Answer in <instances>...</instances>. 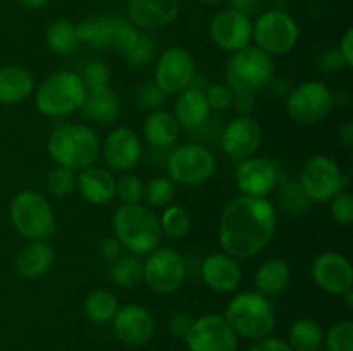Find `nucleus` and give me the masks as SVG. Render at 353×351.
<instances>
[{
  "mask_svg": "<svg viewBox=\"0 0 353 351\" xmlns=\"http://www.w3.org/2000/svg\"><path fill=\"white\" fill-rule=\"evenodd\" d=\"M300 38V28L295 17L279 9L262 12L252 26V40L255 47L268 55L288 54Z\"/></svg>",
  "mask_w": 353,
  "mask_h": 351,
  "instance_id": "8",
  "label": "nucleus"
},
{
  "mask_svg": "<svg viewBox=\"0 0 353 351\" xmlns=\"http://www.w3.org/2000/svg\"><path fill=\"white\" fill-rule=\"evenodd\" d=\"M338 140L343 145L347 150H353V123L352 120H347L340 126L338 129Z\"/></svg>",
  "mask_w": 353,
  "mask_h": 351,
  "instance_id": "52",
  "label": "nucleus"
},
{
  "mask_svg": "<svg viewBox=\"0 0 353 351\" xmlns=\"http://www.w3.org/2000/svg\"><path fill=\"white\" fill-rule=\"evenodd\" d=\"M45 41L48 48L59 55H69L76 50L79 45L78 34H76V24L68 19H57L48 24L45 31Z\"/></svg>",
  "mask_w": 353,
  "mask_h": 351,
  "instance_id": "32",
  "label": "nucleus"
},
{
  "mask_svg": "<svg viewBox=\"0 0 353 351\" xmlns=\"http://www.w3.org/2000/svg\"><path fill=\"white\" fill-rule=\"evenodd\" d=\"M76 188L83 200L92 205H105L116 198V179L103 167H90L79 171L76 176Z\"/></svg>",
  "mask_w": 353,
  "mask_h": 351,
  "instance_id": "23",
  "label": "nucleus"
},
{
  "mask_svg": "<svg viewBox=\"0 0 353 351\" xmlns=\"http://www.w3.org/2000/svg\"><path fill=\"white\" fill-rule=\"evenodd\" d=\"M262 127L252 116L234 117L221 136L224 153L231 158H245L252 157L259 150L262 143Z\"/></svg>",
  "mask_w": 353,
  "mask_h": 351,
  "instance_id": "19",
  "label": "nucleus"
},
{
  "mask_svg": "<svg viewBox=\"0 0 353 351\" xmlns=\"http://www.w3.org/2000/svg\"><path fill=\"white\" fill-rule=\"evenodd\" d=\"M278 224L276 209L268 198L238 196L224 209L219 222V244L236 260L261 253L272 240Z\"/></svg>",
  "mask_w": 353,
  "mask_h": 351,
  "instance_id": "1",
  "label": "nucleus"
},
{
  "mask_svg": "<svg viewBox=\"0 0 353 351\" xmlns=\"http://www.w3.org/2000/svg\"><path fill=\"white\" fill-rule=\"evenodd\" d=\"M179 14L178 0H130L126 19L141 30H159L176 21Z\"/></svg>",
  "mask_w": 353,
  "mask_h": 351,
  "instance_id": "21",
  "label": "nucleus"
},
{
  "mask_svg": "<svg viewBox=\"0 0 353 351\" xmlns=\"http://www.w3.org/2000/svg\"><path fill=\"white\" fill-rule=\"evenodd\" d=\"M112 227L116 240L133 255H148L161 244L159 217L141 203L121 205L114 213Z\"/></svg>",
  "mask_w": 353,
  "mask_h": 351,
  "instance_id": "3",
  "label": "nucleus"
},
{
  "mask_svg": "<svg viewBox=\"0 0 353 351\" xmlns=\"http://www.w3.org/2000/svg\"><path fill=\"white\" fill-rule=\"evenodd\" d=\"M190 351H236L238 336L224 315L207 313L193 320L183 337Z\"/></svg>",
  "mask_w": 353,
  "mask_h": 351,
  "instance_id": "13",
  "label": "nucleus"
},
{
  "mask_svg": "<svg viewBox=\"0 0 353 351\" xmlns=\"http://www.w3.org/2000/svg\"><path fill=\"white\" fill-rule=\"evenodd\" d=\"M31 93H34V78L26 67L16 64L0 67V103H19Z\"/></svg>",
  "mask_w": 353,
  "mask_h": 351,
  "instance_id": "26",
  "label": "nucleus"
},
{
  "mask_svg": "<svg viewBox=\"0 0 353 351\" xmlns=\"http://www.w3.org/2000/svg\"><path fill=\"white\" fill-rule=\"evenodd\" d=\"M312 279L323 291L341 296L352 289L353 268L350 260L338 251H324L312 262Z\"/></svg>",
  "mask_w": 353,
  "mask_h": 351,
  "instance_id": "17",
  "label": "nucleus"
},
{
  "mask_svg": "<svg viewBox=\"0 0 353 351\" xmlns=\"http://www.w3.org/2000/svg\"><path fill=\"white\" fill-rule=\"evenodd\" d=\"M330 212L334 222L341 226H350L353 222V196L350 191H340L334 198L330 200Z\"/></svg>",
  "mask_w": 353,
  "mask_h": 351,
  "instance_id": "43",
  "label": "nucleus"
},
{
  "mask_svg": "<svg viewBox=\"0 0 353 351\" xmlns=\"http://www.w3.org/2000/svg\"><path fill=\"white\" fill-rule=\"evenodd\" d=\"M26 9H43L45 6L50 3V0H17Z\"/></svg>",
  "mask_w": 353,
  "mask_h": 351,
  "instance_id": "53",
  "label": "nucleus"
},
{
  "mask_svg": "<svg viewBox=\"0 0 353 351\" xmlns=\"http://www.w3.org/2000/svg\"><path fill=\"white\" fill-rule=\"evenodd\" d=\"M324 343V330L317 320L300 319L290 327L288 344L293 351H317Z\"/></svg>",
  "mask_w": 353,
  "mask_h": 351,
  "instance_id": "30",
  "label": "nucleus"
},
{
  "mask_svg": "<svg viewBox=\"0 0 353 351\" xmlns=\"http://www.w3.org/2000/svg\"><path fill=\"white\" fill-rule=\"evenodd\" d=\"M203 93H205L210 110L223 112V110H228L233 105L234 92L228 85H210Z\"/></svg>",
  "mask_w": 353,
  "mask_h": 351,
  "instance_id": "44",
  "label": "nucleus"
},
{
  "mask_svg": "<svg viewBox=\"0 0 353 351\" xmlns=\"http://www.w3.org/2000/svg\"><path fill=\"white\" fill-rule=\"evenodd\" d=\"M83 116L88 117L90 120L99 124H110L119 116V98L116 93L105 86V88L86 89L85 100L81 103Z\"/></svg>",
  "mask_w": 353,
  "mask_h": 351,
  "instance_id": "27",
  "label": "nucleus"
},
{
  "mask_svg": "<svg viewBox=\"0 0 353 351\" xmlns=\"http://www.w3.org/2000/svg\"><path fill=\"white\" fill-rule=\"evenodd\" d=\"M231 9L238 10V12L245 14V16L250 17L252 14L257 12L259 7L262 6V0H230Z\"/></svg>",
  "mask_w": 353,
  "mask_h": 351,
  "instance_id": "51",
  "label": "nucleus"
},
{
  "mask_svg": "<svg viewBox=\"0 0 353 351\" xmlns=\"http://www.w3.org/2000/svg\"><path fill=\"white\" fill-rule=\"evenodd\" d=\"M248 351H293V350L290 348L288 343H285V341L278 339V337L268 336L264 337V339L255 341Z\"/></svg>",
  "mask_w": 353,
  "mask_h": 351,
  "instance_id": "47",
  "label": "nucleus"
},
{
  "mask_svg": "<svg viewBox=\"0 0 353 351\" xmlns=\"http://www.w3.org/2000/svg\"><path fill=\"white\" fill-rule=\"evenodd\" d=\"M100 253L103 258L114 262L123 255V244L116 240V237H109V240H103L100 243Z\"/></svg>",
  "mask_w": 353,
  "mask_h": 351,
  "instance_id": "49",
  "label": "nucleus"
},
{
  "mask_svg": "<svg viewBox=\"0 0 353 351\" xmlns=\"http://www.w3.org/2000/svg\"><path fill=\"white\" fill-rule=\"evenodd\" d=\"M47 150L55 164L79 172L95 164L100 153V140L92 127L71 123L52 131Z\"/></svg>",
  "mask_w": 353,
  "mask_h": 351,
  "instance_id": "2",
  "label": "nucleus"
},
{
  "mask_svg": "<svg viewBox=\"0 0 353 351\" xmlns=\"http://www.w3.org/2000/svg\"><path fill=\"white\" fill-rule=\"evenodd\" d=\"M278 182V171L271 160L264 157H248L236 171V186L245 196L265 198Z\"/></svg>",
  "mask_w": 353,
  "mask_h": 351,
  "instance_id": "20",
  "label": "nucleus"
},
{
  "mask_svg": "<svg viewBox=\"0 0 353 351\" xmlns=\"http://www.w3.org/2000/svg\"><path fill=\"white\" fill-rule=\"evenodd\" d=\"M317 351H323V350H317Z\"/></svg>",
  "mask_w": 353,
  "mask_h": 351,
  "instance_id": "56",
  "label": "nucleus"
},
{
  "mask_svg": "<svg viewBox=\"0 0 353 351\" xmlns=\"http://www.w3.org/2000/svg\"><path fill=\"white\" fill-rule=\"evenodd\" d=\"M110 279L119 288H133L138 282L143 281V262L138 258V255H121L117 260L112 262Z\"/></svg>",
  "mask_w": 353,
  "mask_h": 351,
  "instance_id": "33",
  "label": "nucleus"
},
{
  "mask_svg": "<svg viewBox=\"0 0 353 351\" xmlns=\"http://www.w3.org/2000/svg\"><path fill=\"white\" fill-rule=\"evenodd\" d=\"M114 334L121 343L128 346H143L155 332V322L152 313L141 305L119 306L112 319Z\"/></svg>",
  "mask_w": 353,
  "mask_h": 351,
  "instance_id": "18",
  "label": "nucleus"
},
{
  "mask_svg": "<svg viewBox=\"0 0 353 351\" xmlns=\"http://www.w3.org/2000/svg\"><path fill=\"white\" fill-rule=\"evenodd\" d=\"M165 93L159 88L155 83H148V85H143L140 89H138V103H140L143 109L155 110L164 103Z\"/></svg>",
  "mask_w": 353,
  "mask_h": 351,
  "instance_id": "45",
  "label": "nucleus"
},
{
  "mask_svg": "<svg viewBox=\"0 0 353 351\" xmlns=\"http://www.w3.org/2000/svg\"><path fill=\"white\" fill-rule=\"evenodd\" d=\"M143 182L138 176L124 172L119 179H116V198L123 205H133V203H141L143 200Z\"/></svg>",
  "mask_w": 353,
  "mask_h": 351,
  "instance_id": "39",
  "label": "nucleus"
},
{
  "mask_svg": "<svg viewBox=\"0 0 353 351\" xmlns=\"http://www.w3.org/2000/svg\"><path fill=\"white\" fill-rule=\"evenodd\" d=\"M250 17L234 9H224L212 17L209 24L210 40L226 52H236L248 47L252 40Z\"/></svg>",
  "mask_w": 353,
  "mask_h": 351,
  "instance_id": "15",
  "label": "nucleus"
},
{
  "mask_svg": "<svg viewBox=\"0 0 353 351\" xmlns=\"http://www.w3.org/2000/svg\"><path fill=\"white\" fill-rule=\"evenodd\" d=\"M341 296H343V298H345V303H347L348 308H352V306H353V292H352V289L345 291Z\"/></svg>",
  "mask_w": 353,
  "mask_h": 351,
  "instance_id": "54",
  "label": "nucleus"
},
{
  "mask_svg": "<svg viewBox=\"0 0 353 351\" xmlns=\"http://www.w3.org/2000/svg\"><path fill=\"white\" fill-rule=\"evenodd\" d=\"M195 71L196 64L192 52L185 47H171L162 52L155 65V85L165 95H174L192 85Z\"/></svg>",
  "mask_w": 353,
  "mask_h": 351,
  "instance_id": "14",
  "label": "nucleus"
},
{
  "mask_svg": "<svg viewBox=\"0 0 353 351\" xmlns=\"http://www.w3.org/2000/svg\"><path fill=\"white\" fill-rule=\"evenodd\" d=\"M174 182L169 178H154L143 189V200L148 206L165 209L174 198Z\"/></svg>",
  "mask_w": 353,
  "mask_h": 351,
  "instance_id": "36",
  "label": "nucleus"
},
{
  "mask_svg": "<svg viewBox=\"0 0 353 351\" xmlns=\"http://www.w3.org/2000/svg\"><path fill=\"white\" fill-rule=\"evenodd\" d=\"M9 219L17 234L30 241H45L55 233V215L41 193L23 189L9 205Z\"/></svg>",
  "mask_w": 353,
  "mask_h": 351,
  "instance_id": "6",
  "label": "nucleus"
},
{
  "mask_svg": "<svg viewBox=\"0 0 353 351\" xmlns=\"http://www.w3.org/2000/svg\"><path fill=\"white\" fill-rule=\"evenodd\" d=\"M196 2H202V3H207V6H212V3L223 2V0H196Z\"/></svg>",
  "mask_w": 353,
  "mask_h": 351,
  "instance_id": "55",
  "label": "nucleus"
},
{
  "mask_svg": "<svg viewBox=\"0 0 353 351\" xmlns=\"http://www.w3.org/2000/svg\"><path fill=\"white\" fill-rule=\"evenodd\" d=\"M224 319L236 336L259 341L271 336L276 327L274 310L269 298L257 291H243L226 306Z\"/></svg>",
  "mask_w": 353,
  "mask_h": 351,
  "instance_id": "4",
  "label": "nucleus"
},
{
  "mask_svg": "<svg viewBox=\"0 0 353 351\" xmlns=\"http://www.w3.org/2000/svg\"><path fill=\"white\" fill-rule=\"evenodd\" d=\"M47 188L54 196H68L76 189V172L68 167H57L48 174Z\"/></svg>",
  "mask_w": 353,
  "mask_h": 351,
  "instance_id": "40",
  "label": "nucleus"
},
{
  "mask_svg": "<svg viewBox=\"0 0 353 351\" xmlns=\"http://www.w3.org/2000/svg\"><path fill=\"white\" fill-rule=\"evenodd\" d=\"M172 116L178 120L179 127L199 129L210 116V107L207 103L205 93L199 88H192V86L179 92L174 100Z\"/></svg>",
  "mask_w": 353,
  "mask_h": 351,
  "instance_id": "24",
  "label": "nucleus"
},
{
  "mask_svg": "<svg viewBox=\"0 0 353 351\" xmlns=\"http://www.w3.org/2000/svg\"><path fill=\"white\" fill-rule=\"evenodd\" d=\"M138 38H140V31H138V28L134 26L131 21L114 19L110 47H112L117 54L124 55L126 52H130L131 48L137 45Z\"/></svg>",
  "mask_w": 353,
  "mask_h": 351,
  "instance_id": "37",
  "label": "nucleus"
},
{
  "mask_svg": "<svg viewBox=\"0 0 353 351\" xmlns=\"http://www.w3.org/2000/svg\"><path fill=\"white\" fill-rule=\"evenodd\" d=\"M159 222H161L162 234H165L169 237H174V240L186 236L190 233V227H192L190 213L179 205L165 206Z\"/></svg>",
  "mask_w": 353,
  "mask_h": 351,
  "instance_id": "35",
  "label": "nucleus"
},
{
  "mask_svg": "<svg viewBox=\"0 0 353 351\" xmlns=\"http://www.w3.org/2000/svg\"><path fill=\"white\" fill-rule=\"evenodd\" d=\"M334 107V93L326 83L309 79L299 83L286 96V112L300 124H316L330 116Z\"/></svg>",
  "mask_w": 353,
  "mask_h": 351,
  "instance_id": "11",
  "label": "nucleus"
},
{
  "mask_svg": "<svg viewBox=\"0 0 353 351\" xmlns=\"http://www.w3.org/2000/svg\"><path fill=\"white\" fill-rule=\"evenodd\" d=\"M117 310H119V301L107 289H95L85 299L86 317L97 323H105L112 320Z\"/></svg>",
  "mask_w": 353,
  "mask_h": 351,
  "instance_id": "34",
  "label": "nucleus"
},
{
  "mask_svg": "<svg viewBox=\"0 0 353 351\" xmlns=\"http://www.w3.org/2000/svg\"><path fill=\"white\" fill-rule=\"evenodd\" d=\"M143 136L155 148L172 147L179 136L178 120L164 109L152 110L143 123Z\"/></svg>",
  "mask_w": 353,
  "mask_h": 351,
  "instance_id": "28",
  "label": "nucleus"
},
{
  "mask_svg": "<svg viewBox=\"0 0 353 351\" xmlns=\"http://www.w3.org/2000/svg\"><path fill=\"white\" fill-rule=\"evenodd\" d=\"M54 248L47 241H30L16 255V270L26 279H40L54 264Z\"/></svg>",
  "mask_w": 353,
  "mask_h": 351,
  "instance_id": "25",
  "label": "nucleus"
},
{
  "mask_svg": "<svg viewBox=\"0 0 353 351\" xmlns=\"http://www.w3.org/2000/svg\"><path fill=\"white\" fill-rule=\"evenodd\" d=\"M233 105L236 107L241 116H250L252 105H254V93H234Z\"/></svg>",
  "mask_w": 353,
  "mask_h": 351,
  "instance_id": "50",
  "label": "nucleus"
},
{
  "mask_svg": "<svg viewBox=\"0 0 353 351\" xmlns=\"http://www.w3.org/2000/svg\"><path fill=\"white\" fill-rule=\"evenodd\" d=\"M347 178L336 160L327 155H316L305 162L300 172V188L309 202L326 203L343 191Z\"/></svg>",
  "mask_w": 353,
  "mask_h": 351,
  "instance_id": "10",
  "label": "nucleus"
},
{
  "mask_svg": "<svg viewBox=\"0 0 353 351\" xmlns=\"http://www.w3.org/2000/svg\"><path fill=\"white\" fill-rule=\"evenodd\" d=\"M116 17L102 16L85 19L76 24V34H78L79 43H85L93 48L110 47V38H112V28Z\"/></svg>",
  "mask_w": 353,
  "mask_h": 351,
  "instance_id": "31",
  "label": "nucleus"
},
{
  "mask_svg": "<svg viewBox=\"0 0 353 351\" xmlns=\"http://www.w3.org/2000/svg\"><path fill=\"white\" fill-rule=\"evenodd\" d=\"M290 281H292V270L281 258L265 260L255 274V288L265 298L281 295L290 286Z\"/></svg>",
  "mask_w": 353,
  "mask_h": 351,
  "instance_id": "29",
  "label": "nucleus"
},
{
  "mask_svg": "<svg viewBox=\"0 0 353 351\" xmlns=\"http://www.w3.org/2000/svg\"><path fill=\"white\" fill-rule=\"evenodd\" d=\"M103 162L107 167L117 172H130L141 158V141L130 127H116L100 145Z\"/></svg>",
  "mask_w": 353,
  "mask_h": 351,
  "instance_id": "16",
  "label": "nucleus"
},
{
  "mask_svg": "<svg viewBox=\"0 0 353 351\" xmlns=\"http://www.w3.org/2000/svg\"><path fill=\"white\" fill-rule=\"evenodd\" d=\"M274 76L271 55L257 47H245L233 52L226 65L228 86L234 93H255L269 85Z\"/></svg>",
  "mask_w": 353,
  "mask_h": 351,
  "instance_id": "7",
  "label": "nucleus"
},
{
  "mask_svg": "<svg viewBox=\"0 0 353 351\" xmlns=\"http://www.w3.org/2000/svg\"><path fill=\"white\" fill-rule=\"evenodd\" d=\"M327 351H353V322L341 320L327 329L326 336Z\"/></svg>",
  "mask_w": 353,
  "mask_h": 351,
  "instance_id": "38",
  "label": "nucleus"
},
{
  "mask_svg": "<svg viewBox=\"0 0 353 351\" xmlns=\"http://www.w3.org/2000/svg\"><path fill=\"white\" fill-rule=\"evenodd\" d=\"M186 277V262L172 248H155L143 262V281L159 295L178 291Z\"/></svg>",
  "mask_w": 353,
  "mask_h": 351,
  "instance_id": "12",
  "label": "nucleus"
},
{
  "mask_svg": "<svg viewBox=\"0 0 353 351\" xmlns=\"http://www.w3.org/2000/svg\"><path fill=\"white\" fill-rule=\"evenodd\" d=\"M338 54L341 55L345 62V67H353V30L348 28L343 33L340 40V47H338Z\"/></svg>",
  "mask_w": 353,
  "mask_h": 351,
  "instance_id": "48",
  "label": "nucleus"
},
{
  "mask_svg": "<svg viewBox=\"0 0 353 351\" xmlns=\"http://www.w3.org/2000/svg\"><path fill=\"white\" fill-rule=\"evenodd\" d=\"M202 279L212 291L231 292L240 286L241 267L228 253H212L202 262Z\"/></svg>",
  "mask_w": 353,
  "mask_h": 351,
  "instance_id": "22",
  "label": "nucleus"
},
{
  "mask_svg": "<svg viewBox=\"0 0 353 351\" xmlns=\"http://www.w3.org/2000/svg\"><path fill=\"white\" fill-rule=\"evenodd\" d=\"M193 319L185 312H178L171 317L169 320V330H171L172 336H178V337H185L188 329L192 327Z\"/></svg>",
  "mask_w": 353,
  "mask_h": 351,
  "instance_id": "46",
  "label": "nucleus"
},
{
  "mask_svg": "<svg viewBox=\"0 0 353 351\" xmlns=\"http://www.w3.org/2000/svg\"><path fill=\"white\" fill-rule=\"evenodd\" d=\"M79 78H81L86 89L105 88V86H109L110 81V71L109 67H107L105 62L95 58V61H90L88 64L83 67Z\"/></svg>",
  "mask_w": 353,
  "mask_h": 351,
  "instance_id": "41",
  "label": "nucleus"
},
{
  "mask_svg": "<svg viewBox=\"0 0 353 351\" xmlns=\"http://www.w3.org/2000/svg\"><path fill=\"white\" fill-rule=\"evenodd\" d=\"M165 169L174 184L199 186L209 181L216 172V157L203 145H179L169 153Z\"/></svg>",
  "mask_w": 353,
  "mask_h": 351,
  "instance_id": "9",
  "label": "nucleus"
},
{
  "mask_svg": "<svg viewBox=\"0 0 353 351\" xmlns=\"http://www.w3.org/2000/svg\"><path fill=\"white\" fill-rule=\"evenodd\" d=\"M154 54H155L154 38L148 36V34H140L137 45H134L130 52H126V54L123 55V58L128 62V64L133 65V67H143V65H147L148 62L152 61Z\"/></svg>",
  "mask_w": 353,
  "mask_h": 351,
  "instance_id": "42",
  "label": "nucleus"
},
{
  "mask_svg": "<svg viewBox=\"0 0 353 351\" xmlns=\"http://www.w3.org/2000/svg\"><path fill=\"white\" fill-rule=\"evenodd\" d=\"M86 88L74 71H57L43 79L34 93V105L43 116L62 117L74 112L85 100Z\"/></svg>",
  "mask_w": 353,
  "mask_h": 351,
  "instance_id": "5",
  "label": "nucleus"
}]
</instances>
